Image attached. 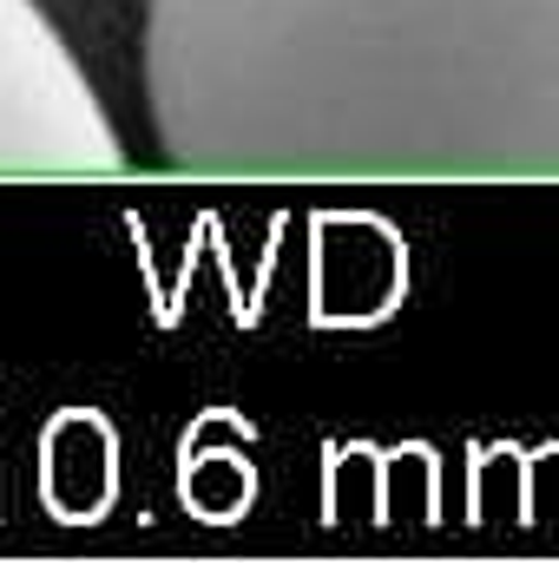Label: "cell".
<instances>
[{
    "label": "cell",
    "mask_w": 559,
    "mask_h": 565,
    "mask_svg": "<svg viewBox=\"0 0 559 565\" xmlns=\"http://www.w3.org/2000/svg\"><path fill=\"white\" fill-rule=\"evenodd\" d=\"M191 178H559V0H145Z\"/></svg>",
    "instance_id": "cell-1"
},
{
    "label": "cell",
    "mask_w": 559,
    "mask_h": 565,
    "mask_svg": "<svg viewBox=\"0 0 559 565\" xmlns=\"http://www.w3.org/2000/svg\"><path fill=\"white\" fill-rule=\"evenodd\" d=\"M126 145L33 0H0V178H113Z\"/></svg>",
    "instance_id": "cell-2"
}]
</instances>
